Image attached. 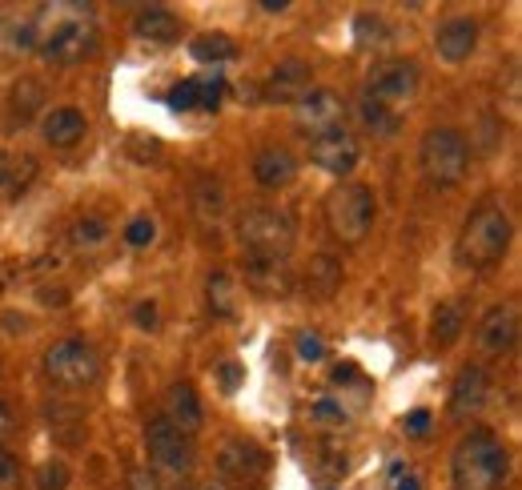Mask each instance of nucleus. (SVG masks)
Returning <instances> with one entry per match:
<instances>
[{"instance_id":"nucleus-1","label":"nucleus","mask_w":522,"mask_h":490,"mask_svg":"<svg viewBox=\"0 0 522 490\" xmlns=\"http://www.w3.org/2000/svg\"><path fill=\"white\" fill-rule=\"evenodd\" d=\"M510 237H514V225H510V213L498 205V201H482L466 225H462V237H458V262L470 266V270H490L506 258L510 250Z\"/></svg>"},{"instance_id":"nucleus-2","label":"nucleus","mask_w":522,"mask_h":490,"mask_svg":"<svg viewBox=\"0 0 522 490\" xmlns=\"http://www.w3.org/2000/svg\"><path fill=\"white\" fill-rule=\"evenodd\" d=\"M510 470L506 446L490 430H470L450 454V474L454 490H498Z\"/></svg>"},{"instance_id":"nucleus-3","label":"nucleus","mask_w":522,"mask_h":490,"mask_svg":"<svg viewBox=\"0 0 522 490\" xmlns=\"http://www.w3.org/2000/svg\"><path fill=\"white\" fill-rule=\"evenodd\" d=\"M237 241H241L245 258H290L294 241H298V225L286 209L253 205L237 221Z\"/></svg>"},{"instance_id":"nucleus-4","label":"nucleus","mask_w":522,"mask_h":490,"mask_svg":"<svg viewBox=\"0 0 522 490\" xmlns=\"http://www.w3.org/2000/svg\"><path fill=\"white\" fill-rule=\"evenodd\" d=\"M418 165H422V173H426L430 185L454 189V185H462V177L470 173V141H466L458 129H450V125L430 129V133L422 137Z\"/></svg>"},{"instance_id":"nucleus-5","label":"nucleus","mask_w":522,"mask_h":490,"mask_svg":"<svg viewBox=\"0 0 522 490\" xmlns=\"http://www.w3.org/2000/svg\"><path fill=\"white\" fill-rule=\"evenodd\" d=\"M374 213H378V201L366 185L358 181H342L330 197H326V225L338 241H366V233L374 229Z\"/></svg>"},{"instance_id":"nucleus-6","label":"nucleus","mask_w":522,"mask_h":490,"mask_svg":"<svg viewBox=\"0 0 522 490\" xmlns=\"http://www.w3.org/2000/svg\"><path fill=\"white\" fill-rule=\"evenodd\" d=\"M41 366H45V378L53 386H61V390H85V386H93L101 378V354L85 338H61V342H53L45 350Z\"/></svg>"},{"instance_id":"nucleus-7","label":"nucleus","mask_w":522,"mask_h":490,"mask_svg":"<svg viewBox=\"0 0 522 490\" xmlns=\"http://www.w3.org/2000/svg\"><path fill=\"white\" fill-rule=\"evenodd\" d=\"M145 450H149V470H157L161 478H185L197 462V450H193V438L181 434L165 414L149 418L145 422Z\"/></svg>"},{"instance_id":"nucleus-8","label":"nucleus","mask_w":522,"mask_h":490,"mask_svg":"<svg viewBox=\"0 0 522 490\" xmlns=\"http://www.w3.org/2000/svg\"><path fill=\"white\" fill-rule=\"evenodd\" d=\"M342 117H346V105H342V97H338L334 89H310V93L294 105V125H298V133L310 137V141H318V137L342 129Z\"/></svg>"},{"instance_id":"nucleus-9","label":"nucleus","mask_w":522,"mask_h":490,"mask_svg":"<svg viewBox=\"0 0 522 490\" xmlns=\"http://www.w3.org/2000/svg\"><path fill=\"white\" fill-rule=\"evenodd\" d=\"M93 45H97L93 25H85V21H65V25H57V29L41 41V57L53 61V65H73V61L89 57Z\"/></svg>"},{"instance_id":"nucleus-10","label":"nucleus","mask_w":522,"mask_h":490,"mask_svg":"<svg viewBox=\"0 0 522 490\" xmlns=\"http://www.w3.org/2000/svg\"><path fill=\"white\" fill-rule=\"evenodd\" d=\"M418 81H422V73H418L414 61H386L370 73L366 93L382 105H394V101H410L418 93Z\"/></svg>"},{"instance_id":"nucleus-11","label":"nucleus","mask_w":522,"mask_h":490,"mask_svg":"<svg viewBox=\"0 0 522 490\" xmlns=\"http://www.w3.org/2000/svg\"><path fill=\"white\" fill-rule=\"evenodd\" d=\"M514 346H518V306L514 302H498L478 322V350L490 354V358H502Z\"/></svg>"},{"instance_id":"nucleus-12","label":"nucleus","mask_w":522,"mask_h":490,"mask_svg":"<svg viewBox=\"0 0 522 490\" xmlns=\"http://www.w3.org/2000/svg\"><path fill=\"white\" fill-rule=\"evenodd\" d=\"M358 157H362V149H358L354 133H346V129H334V133L310 141V161L334 177H350L358 169Z\"/></svg>"},{"instance_id":"nucleus-13","label":"nucleus","mask_w":522,"mask_h":490,"mask_svg":"<svg viewBox=\"0 0 522 490\" xmlns=\"http://www.w3.org/2000/svg\"><path fill=\"white\" fill-rule=\"evenodd\" d=\"M245 286L257 298H286L294 290L290 258H245Z\"/></svg>"},{"instance_id":"nucleus-14","label":"nucleus","mask_w":522,"mask_h":490,"mask_svg":"<svg viewBox=\"0 0 522 490\" xmlns=\"http://www.w3.org/2000/svg\"><path fill=\"white\" fill-rule=\"evenodd\" d=\"M310 81H314L310 61L286 57V61L274 65V73H270V81H266V97L278 101V105H298V101L310 93Z\"/></svg>"},{"instance_id":"nucleus-15","label":"nucleus","mask_w":522,"mask_h":490,"mask_svg":"<svg viewBox=\"0 0 522 490\" xmlns=\"http://www.w3.org/2000/svg\"><path fill=\"white\" fill-rule=\"evenodd\" d=\"M490 402V374L478 362H466L450 386V414L454 418H470Z\"/></svg>"},{"instance_id":"nucleus-16","label":"nucleus","mask_w":522,"mask_h":490,"mask_svg":"<svg viewBox=\"0 0 522 490\" xmlns=\"http://www.w3.org/2000/svg\"><path fill=\"white\" fill-rule=\"evenodd\" d=\"M434 49H438V57L450 61V65L470 61L474 49H478V21H474V17H446V21L438 25V33H434Z\"/></svg>"},{"instance_id":"nucleus-17","label":"nucleus","mask_w":522,"mask_h":490,"mask_svg":"<svg viewBox=\"0 0 522 490\" xmlns=\"http://www.w3.org/2000/svg\"><path fill=\"white\" fill-rule=\"evenodd\" d=\"M298 177V157L286 145H266L253 153V181L261 189H290Z\"/></svg>"},{"instance_id":"nucleus-18","label":"nucleus","mask_w":522,"mask_h":490,"mask_svg":"<svg viewBox=\"0 0 522 490\" xmlns=\"http://www.w3.org/2000/svg\"><path fill=\"white\" fill-rule=\"evenodd\" d=\"M217 470H221L229 482H241V486H245V482H253L261 470H266V454H261V446L249 442V438H233V442L221 446Z\"/></svg>"},{"instance_id":"nucleus-19","label":"nucleus","mask_w":522,"mask_h":490,"mask_svg":"<svg viewBox=\"0 0 522 490\" xmlns=\"http://www.w3.org/2000/svg\"><path fill=\"white\" fill-rule=\"evenodd\" d=\"M165 418H169L181 434L201 430L205 410H201V398H197V390H193L189 382H173V386L165 390Z\"/></svg>"},{"instance_id":"nucleus-20","label":"nucleus","mask_w":522,"mask_h":490,"mask_svg":"<svg viewBox=\"0 0 522 490\" xmlns=\"http://www.w3.org/2000/svg\"><path fill=\"white\" fill-rule=\"evenodd\" d=\"M85 129H89V121H85V113L77 105H61V109H53L45 117V141L53 149H73L85 137Z\"/></svg>"},{"instance_id":"nucleus-21","label":"nucleus","mask_w":522,"mask_h":490,"mask_svg":"<svg viewBox=\"0 0 522 490\" xmlns=\"http://www.w3.org/2000/svg\"><path fill=\"white\" fill-rule=\"evenodd\" d=\"M302 286L310 298H334L342 290V262L334 254H314L306 262V274H302Z\"/></svg>"},{"instance_id":"nucleus-22","label":"nucleus","mask_w":522,"mask_h":490,"mask_svg":"<svg viewBox=\"0 0 522 490\" xmlns=\"http://www.w3.org/2000/svg\"><path fill=\"white\" fill-rule=\"evenodd\" d=\"M189 201H193L197 221H201V225H213V221H221V213H225V185H221L213 173H201V177H193V185H189Z\"/></svg>"},{"instance_id":"nucleus-23","label":"nucleus","mask_w":522,"mask_h":490,"mask_svg":"<svg viewBox=\"0 0 522 490\" xmlns=\"http://www.w3.org/2000/svg\"><path fill=\"white\" fill-rule=\"evenodd\" d=\"M133 33H137L141 41L169 45V41L177 37V17H173V9H165V5H149V9H141V13H137Z\"/></svg>"},{"instance_id":"nucleus-24","label":"nucleus","mask_w":522,"mask_h":490,"mask_svg":"<svg viewBox=\"0 0 522 490\" xmlns=\"http://www.w3.org/2000/svg\"><path fill=\"white\" fill-rule=\"evenodd\" d=\"M462 326H466L462 302H438L434 314H430V342L446 350V346H454L462 338Z\"/></svg>"},{"instance_id":"nucleus-25","label":"nucleus","mask_w":522,"mask_h":490,"mask_svg":"<svg viewBox=\"0 0 522 490\" xmlns=\"http://www.w3.org/2000/svg\"><path fill=\"white\" fill-rule=\"evenodd\" d=\"M37 177V157H5L0 161V197H21Z\"/></svg>"},{"instance_id":"nucleus-26","label":"nucleus","mask_w":522,"mask_h":490,"mask_svg":"<svg viewBox=\"0 0 522 490\" xmlns=\"http://www.w3.org/2000/svg\"><path fill=\"white\" fill-rule=\"evenodd\" d=\"M41 105H45V85L37 81V77H21L17 85H13V93H9V109H13V121H33L37 113H41Z\"/></svg>"},{"instance_id":"nucleus-27","label":"nucleus","mask_w":522,"mask_h":490,"mask_svg":"<svg viewBox=\"0 0 522 490\" xmlns=\"http://www.w3.org/2000/svg\"><path fill=\"white\" fill-rule=\"evenodd\" d=\"M189 53H193V61H201V65H221V61H233V57H237V45H233L225 33H201V37L189 41Z\"/></svg>"},{"instance_id":"nucleus-28","label":"nucleus","mask_w":522,"mask_h":490,"mask_svg":"<svg viewBox=\"0 0 522 490\" xmlns=\"http://www.w3.org/2000/svg\"><path fill=\"white\" fill-rule=\"evenodd\" d=\"M205 302L213 318H233V278L225 270H213L205 278Z\"/></svg>"},{"instance_id":"nucleus-29","label":"nucleus","mask_w":522,"mask_h":490,"mask_svg":"<svg viewBox=\"0 0 522 490\" xmlns=\"http://www.w3.org/2000/svg\"><path fill=\"white\" fill-rule=\"evenodd\" d=\"M358 121H362L370 133H378V137H386V133L398 129V117L390 113V105L374 101L370 93H362V101H358Z\"/></svg>"},{"instance_id":"nucleus-30","label":"nucleus","mask_w":522,"mask_h":490,"mask_svg":"<svg viewBox=\"0 0 522 490\" xmlns=\"http://www.w3.org/2000/svg\"><path fill=\"white\" fill-rule=\"evenodd\" d=\"M69 241L77 245V250H101V245L109 241V225L101 217H77L73 229H69Z\"/></svg>"},{"instance_id":"nucleus-31","label":"nucleus","mask_w":522,"mask_h":490,"mask_svg":"<svg viewBox=\"0 0 522 490\" xmlns=\"http://www.w3.org/2000/svg\"><path fill=\"white\" fill-rule=\"evenodd\" d=\"M165 105H169L173 113H193V109H197V77H185V81H177V85L169 89Z\"/></svg>"},{"instance_id":"nucleus-32","label":"nucleus","mask_w":522,"mask_h":490,"mask_svg":"<svg viewBox=\"0 0 522 490\" xmlns=\"http://www.w3.org/2000/svg\"><path fill=\"white\" fill-rule=\"evenodd\" d=\"M69 466L61 462V458H49L41 470H37V490H65L69 486Z\"/></svg>"},{"instance_id":"nucleus-33","label":"nucleus","mask_w":522,"mask_h":490,"mask_svg":"<svg viewBox=\"0 0 522 490\" xmlns=\"http://www.w3.org/2000/svg\"><path fill=\"white\" fill-rule=\"evenodd\" d=\"M221 93H225V81L213 73V77H197V109L205 113H217L221 105Z\"/></svg>"},{"instance_id":"nucleus-34","label":"nucleus","mask_w":522,"mask_h":490,"mask_svg":"<svg viewBox=\"0 0 522 490\" xmlns=\"http://www.w3.org/2000/svg\"><path fill=\"white\" fill-rule=\"evenodd\" d=\"M125 490H169V486H165V478H161L157 470H149V466H133L129 478H125Z\"/></svg>"},{"instance_id":"nucleus-35","label":"nucleus","mask_w":522,"mask_h":490,"mask_svg":"<svg viewBox=\"0 0 522 490\" xmlns=\"http://www.w3.org/2000/svg\"><path fill=\"white\" fill-rule=\"evenodd\" d=\"M153 233H157V229H153V221H149V217H137V221H129V229H125V241H129V245H137V250H141V245H149V241H153Z\"/></svg>"},{"instance_id":"nucleus-36","label":"nucleus","mask_w":522,"mask_h":490,"mask_svg":"<svg viewBox=\"0 0 522 490\" xmlns=\"http://www.w3.org/2000/svg\"><path fill=\"white\" fill-rule=\"evenodd\" d=\"M17 410L9 406V398H0V446H5L9 438H17Z\"/></svg>"},{"instance_id":"nucleus-37","label":"nucleus","mask_w":522,"mask_h":490,"mask_svg":"<svg viewBox=\"0 0 522 490\" xmlns=\"http://www.w3.org/2000/svg\"><path fill=\"white\" fill-rule=\"evenodd\" d=\"M390 482H394V490H422L418 474H410L406 462H394V466H390Z\"/></svg>"},{"instance_id":"nucleus-38","label":"nucleus","mask_w":522,"mask_h":490,"mask_svg":"<svg viewBox=\"0 0 522 490\" xmlns=\"http://www.w3.org/2000/svg\"><path fill=\"white\" fill-rule=\"evenodd\" d=\"M241 374H245V370H241L237 362H225V366L217 370V382H221V390H225V394H233V390L241 386Z\"/></svg>"},{"instance_id":"nucleus-39","label":"nucleus","mask_w":522,"mask_h":490,"mask_svg":"<svg viewBox=\"0 0 522 490\" xmlns=\"http://www.w3.org/2000/svg\"><path fill=\"white\" fill-rule=\"evenodd\" d=\"M298 354H302L306 362H318V358H322L326 350H322V342H318V334H302V338H298Z\"/></svg>"},{"instance_id":"nucleus-40","label":"nucleus","mask_w":522,"mask_h":490,"mask_svg":"<svg viewBox=\"0 0 522 490\" xmlns=\"http://www.w3.org/2000/svg\"><path fill=\"white\" fill-rule=\"evenodd\" d=\"M133 318H137V326H141V330H153V326H157V306H153V302H137Z\"/></svg>"},{"instance_id":"nucleus-41","label":"nucleus","mask_w":522,"mask_h":490,"mask_svg":"<svg viewBox=\"0 0 522 490\" xmlns=\"http://www.w3.org/2000/svg\"><path fill=\"white\" fill-rule=\"evenodd\" d=\"M314 418H334V422H346V410H342V406H334L330 398H322V402L314 406Z\"/></svg>"},{"instance_id":"nucleus-42","label":"nucleus","mask_w":522,"mask_h":490,"mask_svg":"<svg viewBox=\"0 0 522 490\" xmlns=\"http://www.w3.org/2000/svg\"><path fill=\"white\" fill-rule=\"evenodd\" d=\"M406 430H410V434H418V438H422V434H426V430H430V410H414V414H410V418H406Z\"/></svg>"},{"instance_id":"nucleus-43","label":"nucleus","mask_w":522,"mask_h":490,"mask_svg":"<svg viewBox=\"0 0 522 490\" xmlns=\"http://www.w3.org/2000/svg\"><path fill=\"white\" fill-rule=\"evenodd\" d=\"M13 478H17V458L0 446V482H13Z\"/></svg>"},{"instance_id":"nucleus-44","label":"nucleus","mask_w":522,"mask_h":490,"mask_svg":"<svg viewBox=\"0 0 522 490\" xmlns=\"http://www.w3.org/2000/svg\"><path fill=\"white\" fill-rule=\"evenodd\" d=\"M261 9H266V13H286L290 0H261Z\"/></svg>"},{"instance_id":"nucleus-45","label":"nucleus","mask_w":522,"mask_h":490,"mask_svg":"<svg viewBox=\"0 0 522 490\" xmlns=\"http://www.w3.org/2000/svg\"><path fill=\"white\" fill-rule=\"evenodd\" d=\"M350 378H354V366H350V362H346V366H338V370H334V382H350Z\"/></svg>"}]
</instances>
